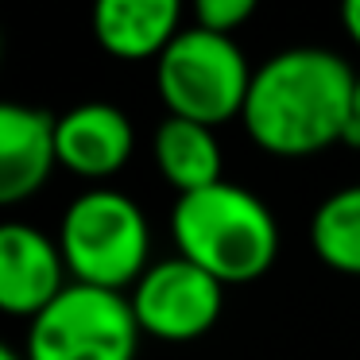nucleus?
<instances>
[{"label": "nucleus", "instance_id": "nucleus-9", "mask_svg": "<svg viewBox=\"0 0 360 360\" xmlns=\"http://www.w3.org/2000/svg\"><path fill=\"white\" fill-rule=\"evenodd\" d=\"M136 151V128L109 101L74 105L58 117V163L78 179H112Z\"/></svg>", "mask_w": 360, "mask_h": 360}, {"label": "nucleus", "instance_id": "nucleus-8", "mask_svg": "<svg viewBox=\"0 0 360 360\" xmlns=\"http://www.w3.org/2000/svg\"><path fill=\"white\" fill-rule=\"evenodd\" d=\"M58 167V117L32 105H0V202L20 205Z\"/></svg>", "mask_w": 360, "mask_h": 360}, {"label": "nucleus", "instance_id": "nucleus-11", "mask_svg": "<svg viewBox=\"0 0 360 360\" xmlns=\"http://www.w3.org/2000/svg\"><path fill=\"white\" fill-rule=\"evenodd\" d=\"M155 167L179 194H194L221 182V155L217 132L186 117H167L155 128Z\"/></svg>", "mask_w": 360, "mask_h": 360}, {"label": "nucleus", "instance_id": "nucleus-2", "mask_svg": "<svg viewBox=\"0 0 360 360\" xmlns=\"http://www.w3.org/2000/svg\"><path fill=\"white\" fill-rule=\"evenodd\" d=\"M171 236L179 256L225 287L256 283L279 256L275 213L264 205V198L225 179L194 194H179L171 210Z\"/></svg>", "mask_w": 360, "mask_h": 360}, {"label": "nucleus", "instance_id": "nucleus-15", "mask_svg": "<svg viewBox=\"0 0 360 360\" xmlns=\"http://www.w3.org/2000/svg\"><path fill=\"white\" fill-rule=\"evenodd\" d=\"M341 143H345V148H356V151H360V117L349 120V128H345Z\"/></svg>", "mask_w": 360, "mask_h": 360}, {"label": "nucleus", "instance_id": "nucleus-14", "mask_svg": "<svg viewBox=\"0 0 360 360\" xmlns=\"http://www.w3.org/2000/svg\"><path fill=\"white\" fill-rule=\"evenodd\" d=\"M341 24L349 32V39L360 47V0H341Z\"/></svg>", "mask_w": 360, "mask_h": 360}, {"label": "nucleus", "instance_id": "nucleus-12", "mask_svg": "<svg viewBox=\"0 0 360 360\" xmlns=\"http://www.w3.org/2000/svg\"><path fill=\"white\" fill-rule=\"evenodd\" d=\"M310 244L326 267L360 279V182L333 190L314 210Z\"/></svg>", "mask_w": 360, "mask_h": 360}, {"label": "nucleus", "instance_id": "nucleus-7", "mask_svg": "<svg viewBox=\"0 0 360 360\" xmlns=\"http://www.w3.org/2000/svg\"><path fill=\"white\" fill-rule=\"evenodd\" d=\"M70 267L47 233L24 221H8L0 229V310L12 318H39L66 287Z\"/></svg>", "mask_w": 360, "mask_h": 360}, {"label": "nucleus", "instance_id": "nucleus-1", "mask_svg": "<svg viewBox=\"0 0 360 360\" xmlns=\"http://www.w3.org/2000/svg\"><path fill=\"white\" fill-rule=\"evenodd\" d=\"M356 70L326 47H290L256 66L244 101L252 143L275 159H306L341 143Z\"/></svg>", "mask_w": 360, "mask_h": 360}, {"label": "nucleus", "instance_id": "nucleus-17", "mask_svg": "<svg viewBox=\"0 0 360 360\" xmlns=\"http://www.w3.org/2000/svg\"><path fill=\"white\" fill-rule=\"evenodd\" d=\"M352 117H360V70H356V86H352Z\"/></svg>", "mask_w": 360, "mask_h": 360}, {"label": "nucleus", "instance_id": "nucleus-4", "mask_svg": "<svg viewBox=\"0 0 360 360\" xmlns=\"http://www.w3.org/2000/svg\"><path fill=\"white\" fill-rule=\"evenodd\" d=\"M248 58L233 35L205 27H182L174 43L155 58V86L167 117H186L198 124H225L240 117L252 86Z\"/></svg>", "mask_w": 360, "mask_h": 360}, {"label": "nucleus", "instance_id": "nucleus-3", "mask_svg": "<svg viewBox=\"0 0 360 360\" xmlns=\"http://www.w3.org/2000/svg\"><path fill=\"white\" fill-rule=\"evenodd\" d=\"M58 248L70 267V283L128 295L151 267V229L132 198L101 186L66 205Z\"/></svg>", "mask_w": 360, "mask_h": 360}, {"label": "nucleus", "instance_id": "nucleus-16", "mask_svg": "<svg viewBox=\"0 0 360 360\" xmlns=\"http://www.w3.org/2000/svg\"><path fill=\"white\" fill-rule=\"evenodd\" d=\"M0 360H27V352L16 345H0Z\"/></svg>", "mask_w": 360, "mask_h": 360}, {"label": "nucleus", "instance_id": "nucleus-13", "mask_svg": "<svg viewBox=\"0 0 360 360\" xmlns=\"http://www.w3.org/2000/svg\"><path fill=\"white\" fill-rule=\"evenodd\" d=\"M256 4L259 0H190L194 24L217 35H233L236 27H244L256 12Z\"/></svg>", "mask_w": 360, "mask_h": 360}, {"label": "nucleus", "instance_id": "nucleus-10", "mask_svg": "<svg viewBox=\"0 0 360 360\" xmlns=\"http://www.w3.org/2000/svg\"><path fill=\"white\" fill-rule=\"evenodd\" d=\"M94 35L120 63L159 58L182 32V0H94Z\"/></svg>", "mask_w": 360, "mask_h": 360}, {"label": "nucleus", "instance_id": "nucleus-6", "mask_svg": "<svg viewBox=\"0 0 360 360\" xmlns=\"http://www.w3.org/2000/svg\"><path fill=\"white\" fill-rule=\"evenodd\" d=\"M128 302L148 337L186 345L205 337L221 321L225 283L174 252L171 259H155L140 275V283L128 290Z\"/></svg>", "mask_w": 360, "mask_h": 360}, {"label": "nucleus", "instance_id": "nucleus-5", "mask_svg": "<svg viewBox=\"0 0 360 360\" xmlns=\"http://www.w3.org/2000/svg\"><path fill=\"white\" fill-rule=\"evenodd\" d=\"M140 321L120 290L70 283L39 318L27 321V360H136Z\"/></svg>", "mask_w": 360, "mask_h": 360}]
</instances>
